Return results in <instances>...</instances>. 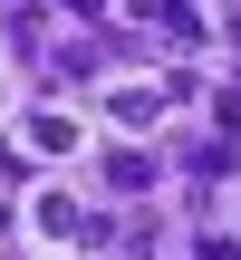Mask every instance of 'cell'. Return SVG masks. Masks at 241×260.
I'll return each mask as SVG.
<instances>
[{
    "label": "cell",
    "instance_id": "cell-1",
    "mask_svg": "<svg viewBox=\"0 0 241 260\" xmlns=\"http://www.w3.org/2000/svg\"><path fill=\"white\" fill-rule=\"evenodd\" d=\"M29 232H39V241H58V251H68V241H87V232H97V222H87V212H77V203H68V193H48V203H39V222H29Z\"/></svg>",
    "mask_w": 241,
    "mask_h": 260
}]
</instances>
